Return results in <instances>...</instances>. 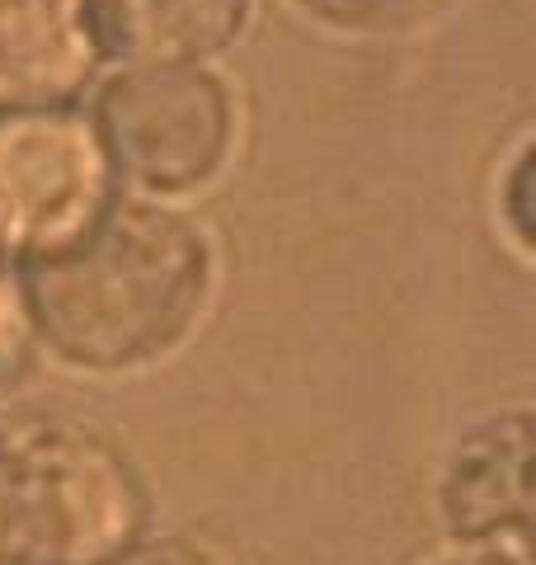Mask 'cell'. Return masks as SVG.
<instances>
[{"mask_svg":"<svg viewBox=\"0 0 536 565\" xmlns=\"http://www.w3.org/2000/svg\"><path fill=\"white\" fill-rule=\"evenodd\" d=\"M47 359L71 373H141L189 340L217 292V245L165 199H118L76 241L14 264Z\"/></svg>","mask_w":536,"mask_h":565,"instance_id":"obj_1","label":"cell"},{"mask_svg":"<svg viewBox=\"0 0 536 565\" xmlns=\"http://www.w3.org/2000/svg\"><path fill=\"white\" fill-rule=\"evenodd\" d=\"M156 527L147 476L66 415L0 424V565H122Z\"/></svg>","mask_w":536,"mask_h":565,"instance_id":"obj_2","label":"cell"},{"mask_svg":"<svg viewBox=\"0 0 536 565\" xmlns=\"http://www.w3.org/2000/svg\"><path fill=\"white\" fill-rule=\"evenodd\" d=\"M89 122L122 193L189 199L222 180L236 151L240 109L217 66H118L89 90Z\"/></svg>","mask_w":536,"mask_h":565,"instance_id":"obj_3","label":"cell"},{"mask_svg":"<svg viewBox=\"0 0 536 565\" xmlns=\"http://www.w3.org/2000/svg\"><path fill=\"white\" fill-rule=\"evenodd\" d=\"M122 193L85 104L0 114V259L24 264L76 241Z\"/></svg>","mask_w":536,"mask_h":565,"instance_id":"obj_4","label":"cell"},{"mask_svg":"<svg viewBox=\"0 0 536 565\" xmlns=\"http://www.w3.org/2000/svg\"><path fill=\"white\" fill-rule=\"evenodd\" d=\"M536 424L527 405H504L475 419L447 448L438 471V523L457 546L471 552L532 556L536 509Z\"/></svg>","mask_w":536,"mask_h":565,"instance_id":"obj_5","label":"cell"},{"mask_svg":"<svg viewBox=\"0 0 536 565\" xmlns=\"http://www.w3.org/2000/svg\"><path fill=\"white\" fill-rule=\"evenodd\" d=\"M104 66L89 0H0V114L76 109Z\"/></svg>","mask_w":536,"mask_h":565,"instance_id":"obj_6","label":"cell"},{"mask_svg":"<svg viewBox=\"0 0 536 565\" xmlns=\"http://www.w3.org/2000/svg\"><path fill=\"white\" fill-rule=\"evenodd\" d=\"M104 57L118 66L222 57L249 29L255 0H89Z\"/></svg>","mask_w":536,"mask_h":565,"instance_id":"obj_7","label":"cell"},{"mask_svg":"<svg viewBox=\"0 0 536 565\" xmlns=\"http://www.w3.org/2000/svg\"><path fill=\"white\" fill-rule=\"evenodd\" d=\"M536 147H532V132L523 128L513 137V147L499 156V174H494V226L504 236L508 255L523 264H532L536 255V232H532V217H536Z\"/></svg>","mask_w":536,"mask_h":565,"instance_id":"obj_8","label":"cell"},{"mask_svg":"<svg viewBox=\"0 0 536 565\" xmlns=\"http://www.w3.org/2000/svg\"><path fill=\"white\" fill-rule=\"evenodd\" d=\"M288 6L334 33H400L433 20L447 0H288Z\"/></svg>","mask_w":536,"mask_h":565,"instance_id":"obj_9","label":"cell"},{"mask_svg":"<svg viewBox=\"0 0 536 565\" xmlns=\"http://www.w3.org/2000/svg\"><path fill=\"white\" fill-rule=\"evenodd\" d=\"M39 359H43V349H39V334H33L20 274H14V264L0 259V396L14 392L33 373Z\"/></svg>","mask_w":536,"mask_h":565,"instance_id":"obj_10","label":"cell"},{"mask_svg":"<svg viewBox=\"0 0 536 565\" xmlns=\"http://www.w3.org/2000/svg\"><path fill=\"white\" fill-rule=\"evenodd\" d=\"M122 565H240V561L236 552H222V546L199 537H165V542L147 537Z\"/></svg>","mask_w":536,"mask_h":565,"instance_id":"obj_11","label":"cell"},{"mask_svg":"<svg viewBox=\"0 0 536 565\" xmlns=\"http://www.w3.org/2000/svg\"><path fill=\"white\" fill-rule=\"evenodd\" d=\"M438 565H532V556H513V552H471V546H457V556H447Z\"/></svg>","mask_w":536,"mask_h":565,"instance_id":"obj_12","label":"cell"}]
</instances>
